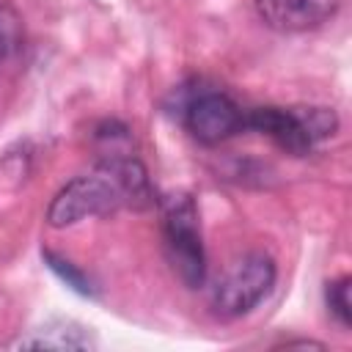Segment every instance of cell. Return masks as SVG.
<instances>
[{"mask_svg":"<svg viewBox=\"0 0 352 352\" xmlns=\"http://www.w3.org/2000/svg\"><path fill=\"white\" fill-rule=\"evenodd\" d=\"M148 206H154V190L140 160L129 154H110L91 173L69 182L52 198L47 223L52 228H66L94 214H110L116 209L140 212Z\"/></svg>","mask_w":352,"mask_h":352,"instance_id":"1","label":"cell"},{"mask_svg":"<svg viewBox=\"0 0 352 352\" xmlns=\"http://www.w3.org/2000/svg\"><path fill=\"white\" fill-rule=\"evenodd\" d=\"M162 239H165V256L173 275L187 289L204 286L206 253L201 239L198 209L187 192H173L162 198Z\"/></svg>","mask_w":352,"mask_h":352,"instance_id":"2","label":"cell"},{"mask_svg":"<svg viewBox=\"0 0 352 352\" xmlns=\"http://www.w3.org/2000/svg\"><path fill=\"white\" fill-rule=\"evenodd\" d=\"M275 261L267 253H248L236 258L212 289V308L223 319L250 314L275 286Z\"/></svg>","mask_w":352,"mask_h":352,"instance_id":"3","label":"cell"},{"mask_svg":"<svg viewBox=\"0 0 352 352\" xmlns=\"http://www.w3.org/2000/svg\"><path fill=\"white\" fill-rule=\"evenodd\" d=\"M184 124L198 143L217 146L245 129V113L226 94H201L184 110Z\"/></svg>","mask_w":352,"mask_h":352,"instance_id":"4","label":"cell"},{"mask_svg":"<svg viewBox=\"0 0 352 352\" xmlns=\"http://www.w3.org/2000/svg\"><path fill=\"white\" fill-rule=\"evenodd\" d=\"M341 0H256V11L267 28L278 33H305L330 22Z\"/></svg>","mask_w":352,"mask_h":352,"instance_id":"5","label":"cell"},{"mask_svg":"<svg viewBox=\"0 0 352 352\" xmlns=\"http://www.w3.org/2000/svg\"><path fill=\"white\" fill-rule=\"evenodd\" d=\"M245 126L267 135L275 146H280L283 151L302 157L311 151L314 140L305 132V124L297 113V107H256L245 116Z\"/></svg>","mask_w":352,"mask_h":352,"instance_id":"6","label":"cell"},{"mask_svg":"<svg viewBox=\"0 0 352 352\" xmlns=\"http://www.w3.org/2000/svg\"><path fill=\"white\" fill-rule=\"evenodd\" d=\"M16 346L22 349H88L94 338L74 322H55L44 330H36L30 338H22Z\"/></svg>","mask_w":352,"mask_h":352,"instance_id":"7","label":"cell"},{"mask_svg":"<svg viewBox=\"0 0 352 352\" xmlns=\"http://www.w3.org/2000/svg\"><path fill=\"white\" fill-rule=\"evenodd\" d=\"M302 124H305V132L311 135V140H324L330 138L336 129H338V118L330 107H297Z\"/></svg>","mask_w":352,"mask_h":352,"instance_id":"8","label":"cell"},{"mask_svg":"<svg viewBox=\"0 0 352 352\" xmlns=\"http://www.w3.org/2000/svg\"><path fill=\"white\" fill-rule=\"evenodd\" d=\"M327 305L333 311V316L349 327L352 322V300H349V278H338L333 283H327Z\"/></svg>","mask_w":352,"mask_h":352,"instance_id":"9","label":"cell"},{"mask_svg":"<svg viewBox=\"0 0 352 352\" xmlns=\"http://www.w3.org/2000/svg\"><path fill=\"white\" fill-rule=\"evenodd\" d=\"M44 258L50 261V267H52V270H55V272H58V275H60V278H63V280H66L72 289H77L80 294H94V289H91V283L85 280V275H82V272H77V270H74L69 261L58 258L55 253H44Z\"/></svg>","mask_w":352,"mask_h":352,"instance_id":"10","label":"cell"}]
</instances>
